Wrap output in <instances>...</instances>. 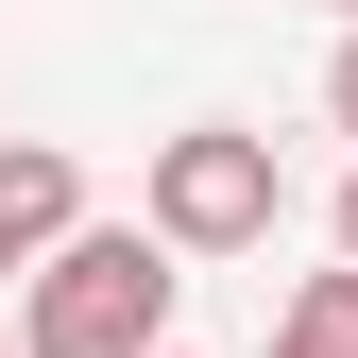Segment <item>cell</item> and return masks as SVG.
I'll return each mask as SVG.
<instances>
[{
    "label": "cell",
    "instance_id": "cell-1",
    "mask_svg": "<svg viewBox=\"0 0 358 358\" xmlns=\"http://www.w3.org/2000/svg\"><path fill=\"white\" fill-rule=\"evenodd\" d=\"M171 239L154 222H69L52 256L17 273V358H154L171 341Z\"/></svg>",
    "mask_w": 358,
    "mask_h": 358
},
{
    "label": "cell",
    "instance_id": "cell-2",
    "mask_svg": "<svg viewBox=\"0 0 358 358\" xmlns=\"http://www.w3.org/2000/svg\"><path fill=\"white\" fill-rule=\"evenodd\" d=\"M154 239L171 256H256L290 222V171H273V137H239V120H188V137H154Z\"/></svg>",
    "mask_w": 358,
    "mask_h": 358
},
{
    "label": "cell",
    "instance_id": "cell-3",
    "mask_svg": "<svg viewBox=\"0 0 358 358\" xmlns=\"http://www.w3.org/2000/svg\"><path fill=\"white\" fill-rule=\"evenodd\" d=\"M69 222H85V171H69L52 137H17V154H0V273H34Z\"/></svg>",
    "mask_w": 358,
    "mask_h": 358
},
{
    "label": "cell",
    "instance_id": "cell-4",
    "mask_svg": "<svg viewBox=\"0 0 358 358\" xmlns=\"http://www.w3.org/2000/svg\"><path fill=\"white\" fill-rule=\"evenodd\" d=\"M273 358H358V273H307L273 307Z\"/></svg>",
    "mask_w": 358,
    "mask_h": 358
},
{
    "label": "cell",
    "instance_id": "cell-5",
    "mask_svg": "<svg viewBox=\"0 0 358 358\" xmlns=\"http://www.w3.org/2000/svg\"><path fill=\"white\" fill-rule=\"evenodd\" d=\"M324 120H341V137H358V34H341V69H324Z\"/></svg>",
    "mask_w": 358,
    "mask_h": 358
},
{
    "label": "cell",
    "instance_id": "cell-6",
    "mask_svg": "<svg viewBox=\"0 0 358 358\" xmlns=\"http://www.w3.org/2000/svg\"><path fill=\"white\" fill-rule=\"evenodd\" d=\"M341 273H358V171H341Z\"/></svg>",
    "mask_w": 358,
    "mask_h": 358
},
{
    "label": "cell",
    "instance_id": "cell-7",
    "mask_svg": "<svg viewBox=\"0 0 358 358\" xmlns=\"http://www.w3.org/2000/svg\"><path fill=\"white\" fill-rule=\"evenodd\" d=\"M324 17H341V34H358V0H324Z\"/></svg>",
    "mask_w": 358,
    "mask_h": 358
},
{
    "label": "cell",
    "instance_id": "cell-8",
    "mask_svg": "<svg viewBox=\"0 0 358 358\" xmlns=\"http://www.w3.org/2000/svg\"><path fill=\"white\" fill-rule=\"evenodd\" d=\"M154 358H188V341H154Z\"/></svg>",
    "mask_w": 358,
    "mask_h": 358
},
{
    "label": "cell",
    "instance_id": "cell-9",
    "mask_svg": "<svg viewBox=\"0 0 358 358\" xmlns=\"http://www.w3.org/2000/svg\"><path fill=\"white\" fill-rule=\"evenodd\" d=\"M0 358H17V341H0Z\"/></svg>",
    "mask_w": 358,
    "mask_h": 358
}]
</instances>
